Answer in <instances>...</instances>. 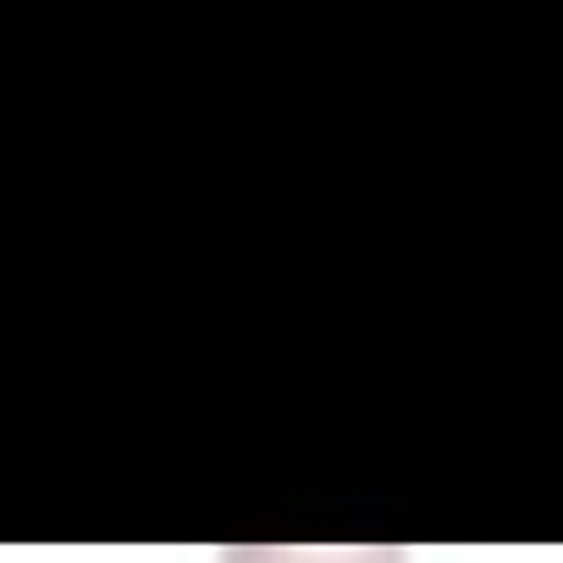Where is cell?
Instances as JSON below:
<instances>
[{
    "label": "cell",
    "instance_id": "1",
    "mask_svg": "<svg viewBox=\"0 0 563 563\" xmlns=\"http://www.w3.org/2000/svg\"><path fill=\"white\" fill-rule=\"evenodd\" d=\"M217 563H407L394 544H230Z\"/></svg>",
    "mask_w": 563,
    "mask_h": 563
}]
</instances>
